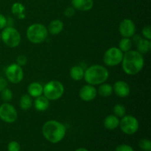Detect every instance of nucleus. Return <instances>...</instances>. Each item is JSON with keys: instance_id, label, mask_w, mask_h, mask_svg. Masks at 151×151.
<instances>
[{"instance_id": "1", "label": "nucleus", "mask_w": 151, "mask_h": 151, "mask_svg": "<svg viewBox=\"0 0 151 151\" xmlns=\"http://www.w3.org/2000/svg\"><path fill=\"white\" fill-rule=\"evenodd\" d=\"M145 65L143 55L137 50H129L124 53L122 60V67L124 72L128 75H135L139 73Z\"/></svg>"}, {"instance_id": "2", "label": "nucleus", "mask_w": 151, "mask_h": 151, "mask_svg": "<svg viewBox=\"0 0 151 151\" xmlns=\"http://www.w3.org/2000/svg\"><path fill=\"white\" fill-rule=\"evenodd\" d=\"M66 128L63 123L59 121L48 120L42 127V134L44 138L50 142L56 144L64 138Z\"/></svg>"}, {"instance_id": "3", "label": "nucleus", "mask_w": 151, "mask_h": 151, "mask_svg": "<svg viewBox=\"0 0 151 151\" xmlns=\"http://www.w3.org/2000/svg\"><path fill=\"white\" fill-rule=\"evenodd\" d=\"M109 77V72L102 65L94 64L87 68L84 72L83 79L87 84L97 86L106 82Z\"/></svg>"}, {"instance_id": "4", "label": "nucleus", "mask_w": 151, "mask_h": 151, "mask_svg": "<svg viewBox=\"0 0 151 151\" xmlns=\"http://www.w3.org/2000/svg\"><path fill=\"white\" fill-rule=\"evenodd\" d=\"M48 34L47 27L42 24H32L27 29V38L35 44L44 42L47 38Z\"/></svg>"}, {"instance_id": "5", "label": "nucleus", "mask_w": 151, "mask_h": 151, "mask_svg": "<svg viewBox=\"0 0 151 151\" xmlns=\"http://www.w3.org/2000/svg\"><path fill=\"white\" fill-rule=\"evenodd\" d=\"M64 86L58 81H51L43 86V94L49 100L55 101L63 96Z\"/></svg>"}, {"instance_id": "6", "label": "nucleus", "mask_w": 151, "mask_h": 151, "mask_svg": "<svg viewBox=\"0 0 151 151\" xmlns=\"http://www.w3.org/2000/svg\"><path fill=\"white\" fill-rule=\"evenodd\" d=\"M21 35L13 27H5L1 33V40L7 47L16 48L21 43Z\"/></svg>"}, {"instance_id": "7", "label": "nucleus", "mask_w": 151, "mask_h": 151, "mask_svg": "<svg viewBox=\"0 0 151 151\" xmlns=\"http://www.w3.org/2000/svg\"><path fill=\"white\" fill-rule=\"evenodd\" d=\"M120 129L124 134L128 135H132L137 132L139 127V121L135 116L132 115H125L122 116V119L119 120Z\"/></svg>"}, {"instance_id": "8", "label": "nucleus", "mask_w": 151, "mask_h": 151, "mask_svg": "<svg viewBox=\"0 0 151 151\" xmlns=\"http://www.w3.org/2000/svg\"><path fill=\"white\" fill-rule=\"evenodd\" d=\"M124 53L118 47L108 49L103 55V62L109 66H115L120 64L123 58Z\"/></svg>"}, {"instance_id": "9", "label": "nucleus", "mask_w": 151, "mask_h": 151, "mask_svg": "<svg viewBox=\"0 0 151 151\" xmlns=\"http://www.w3.org/2000/svg\"><path fill=\"white\" fill-rule=\"evenodd\" d=\"M18 113L16 108L8 103L0 106V119L7 123H13L17 119Z\"/></svg>"}, {"instance_id": "10", "label": "nucleus", "mask_w": 151, "mask_h": 151, "mask_svg": "<svg viewBox=\"0 0 151 151\" xmlns=\"http://www.w3.org/2000/svg\"><path fill=\"white\" fill-rule=\"evenodd\" d=\"M5 75L7 81L13 84H17L22 82L24 78V72L22 66L17 63H12L9 65L5 70Z\"/></svg>"}, {"instance_id": "11", "label": "nucleus", "mask_w": 151, "mask_h": 151, "mask_svg": "<svg viewBox=\"0 0 151 151\" xmlns=\"http://www.w3.org/2000/svg\"><path fill=\"white\" fill-rule=\"evenodd\" d=\"M119 32L123 38H130L136 33L135 23L130 19H125L119 25Z\"/></svg>"}, {"instance_id": "12", "label": "nucleus", "mask_w": 151, "mask_h": 151, "mask_svg": "<svg viewBox=\"0 0 151 151\" xmlns=\"http://www.w3.org/2000/svg\"><path fill=\"white\" fill-rule=\"evenodd\" d=\"M97 88L94 87V86L90 85V84L83 86L79 91L80 98L85 102H89L94 100L97 97Z\"/></svg>"}, {"instance_id": "13", "label": "nucleus", "mask_w": 151, "mask_h": 151, "mask_svg": "<svg viewBox=\"0 0 151 151\" xmlns=\"http://www.w3.org/2000/svg\"><path fill=\"white\" fill-rule=\"evenodd\" d=\"M113 86V92L119 97H128L131 92V88L128 83L123 81H118L114 83Z\"/></svg>"}, {"instance_id": "14", "label": "nucleus", "mask_w": 151, "mask_h": 151, "mask_svg": "<svg viewBox=\"0 0 151 151\" xmlns=\"http://www.w3.org/2000/svg\"><path fill=\"white\" fill-rule=\"evenodd\" d=\"M72 7L81 11H88L94 6L93 0H72Z\"/></svg>"}, {"instance_id": "15", "label": "nucleus", "mask_w": 151, "mask_h": 151, "mask_svg": "<svg viewBox=\"0 0 151 151\" xmlns=\"http://www.w3.org/2000/svg\"><path fill=\"white\" fill-rule=\"evenodd\" d=\"M63 27H64V25H63V22L60 19L52 20L49 24V26L47 27L48 33L51 34L52 35H58L63 31Z\"/></svg>"}, {"instance_id": "16", "label": "nucleus", "mask_w": 151, "mask_h": 151, "mask_svg": "<svg viewBox=\"0 0 151 151\" xmlns=\"http://www.w3.org/2000/svg\"><path fill=\"white\" fill-rule=\"evenodd\" d=\"M34 107L38 111L44 112L48 109L50 106V100L44 95L36 97L34 100Z\"/></svg>"}, {"instance_id": "17", "label": "nucleus", "mask_w": 151, "mask_h": 151, "mask_svg": "<svg viewBox=\"0 0 151 151\" xmlns=\"http://www.w3.org/2000/svg\"><path fill=\"white\" fill-rule=\"evenodd\" d=\"M28 94L31 97H36L43 95V86L38 82H32L27 87Z\"/></svg>"}, {"instance_id": "18", "label": "nucleus", "mask_w": 151, "mask_h": 151, "mask_svg": "<svg viewBox=\"0 0 151 151\" xmlns=\"http://www.w3.org/2000/svg\"><path fill=\"white\" fill-rule=\"evenodd\" d=\"M104 126L106 129L108 130H114L119 125V117L115 116L114 114L108 115L104 119Z\"/></svg>"}, {"instance_id": "19", "label": "nucleus", "mask_w": 151, "mask_h": 151, "mask_svg": "<svg viewBox=\"0 0 151 151\" xmlns=\"http://www.w3.org/2000/svg\"><path fill=\"white\" fill-rule=\"evenodd\" d=\"M85 70L81 66H74L69 70L71 78L75 81H79L83 79Z\"/></svg>"}, {"instance_id": "20", "label": "nucleus", "mask_w": 151, "mask_h": 151, "mask_svg": "<svg viewBox=\"0 0 151 151\" xmlns=\"http://www.w3.org/2000/svg\"><path fill=\"white\" fill-rule=\"evenodd\" d=\"M137 51L141 53L142 55L146 54L150 52L151 49L150 40L145 39V38H141L139 40L137 43Z\"/></svg>"}, {"instance_id": "21", "label": "nucleus", "mask_w": 151, "mask_h": 151, "mask_svg": "<svg viewBox=\"0 0 151 151\" xmlns=\"http://www.w3.org/2000/svg\"><path fill=\"white\" fill-rule=\"evenodd\" d=\"M11 12L13 15L18 19H23L25 18V7L20 2H15L11 7Z\"/></svg>"}, {"instance_id": "22", "label": "nucleus", "mask_w": 151, "mask_h": 151, "mask_svg": "<svg viewBox=\"0 0 151 151\" xmlns=\"http://www.w3.org/2000/svg\"><path fill=\"white\" fill-rule=\"evenodd\" d=\"M98 94L103 97H108L113 94V86L109 83L100 84L97 91Z\"/></svg>"}, {"instance_id": "23", "label": "nucleus", "mask_w": 151, "mask_h": 151, "mask_svg": "<svg viewBox=\"0 0 151 151\" xmlns=\"http://www.w3.org/2000/svg\"><path fill=\"white\" fill-rule=\"evenodd\" d=\"M32 106V97L29 94H24L19 100V106L22 110H28Z\"/></svg>"}, {"instance_id": "24", "label": "nucleus", "mask_w": 151, "mask_h": 151, "mask_svg": "<svg viewBox=\"0 0 151 151\" xmlns=\"http://www.w3.org/2000/svg\"><path fill=\"white\" fill-rule=\"evenodd\" d=\"M133 46V42L130 38H122L119 42V47L118 48L123 53L129 51L131 50Z\"/></svg>"}, {"instance_id": "25", "label": "nucleus", "mask_w": 151, "mask_h": 151, "mask_svg": "<svg viewBox=\"0 0 151 151\" xmlns=\"http://www.w3.org/2000/svg\"><path fill=\"white\" fill-rule=\"evenodd\" d=\"M113 112L115 116L122 118L126 114V109L122 104H116L114 106Z\"/></svg>"}, {"instance_id": "26", "label": "nucleus", "mask_w": 151, "mask_h": 151, "mask_svg": "<svg viewBox=\"0 0 151 151\" xmlns=\"http://www.w3.org/2000/svg\"><path fill=\"white\" fill-rule=\"evenodd\" d=\"M0 93H1V99L5 103H8V102H10L13 99V91L10 89H9V88H5Z\"/></svg>"}, {"instance_id": "27", "label": "nucleus", "mask_w": 151, "mask_h": 151, "mask_svg": "<svg viewBox=\"0 0 151 151\" xmlns=\"http://www.w3.org/2000/svg\"><path fill=\"white\" fill-rule=\"evenodd\" d=\"M139 146L144 151L151 150V142L147 139H142L139 142Z\"/></svg>"}, {"instance_id": "28", "label": "nucleus", "mask_w": 151, "mask_h": 151, "mask_svg": "<svg viewBox=\"0 0 151 151\" xmlns=\"http://www.w3.org/2000/svg\"><path fill=\"white\" fill-rule=\"evenodd\" d=\"M7 150L8 151H20L21 145L18 142L11 141L7 145Z\"/></svg>"}, {"instance_id": "29", "label": "nucleus", "mask_w": 151, "mask_h": 151, "mask_svg": "<svg viewBox=\"0 0 151 151\" xmlns=\"http://www.w3.org/2000/svg\"><path fill=\"white\" fill-rule=\"evenodd\" d=\"M150 25H147L143 27L142 30V34L144 38L147 40L151 39V29Z\"/></svg>"}, {"instance_id": "30", "label": "nucleus", "mask_w": 151, "mask_h": 151, "mask_svg": "<svg viewBox=\"0 0 151 151\" xmlns=\"http://www.w3.org/2000/svg\"><path fill=\"white\" fill-rule=\"evenodd\" d=\"M27 63V58L24 55H20L16 58V63L20 66H23Z\"/></svg>"}, {"instance_id": "31", "label": "nucleus", "mask_w": 151, "mask_h": 151, "mask_svg": "<svg viewBox=\"0 0 151 151\" xmlns=\"http://www.w3.org/2000/svg\"><path fill=\"white\" fill-rule=\"evenodd\" d=\"M115 151H134V150L131 146L124 144L117 146Z\"/></svg>"}, {"instance_id": "32", "label": "nucleus", "mask_w": 151, "mask_h": 151, "mask_svg": "<svg viewBox=\"0 0 151 151\" xmlns=\"http://www.w3.org/2000/svg\"><path fill=\"white\" fill-rule=\"evenodd\" d=\"M7 20L5 16L0 13V29H3L5 27H7Z\"/></svg>"}, {"instance_id": "33", "label": "nucleus", "mask_w": 151, "mask_h": 151, "mask_svg": "<svg viewBox=\"0 0 151 151\" xmlns=\"http://www.w3.org/2000/svg\"><path fill=\"white\" fill-rule=\"evenodd\" d=\"M75 9L73 7H68L64 11V15L66 16V17H72L73 16V15L75 14Z\"/></svg>"}, {"instance_id": "34", "label": "nucleus", "mask_w": 151, "mask_h": 151, "mask_svg": "<svg viewBox=\"0 0 151 151\" xmlns=\"http://www.w3.org/2000/svg\"><path fill=\"white\" fill-rule=\"evenodd\" d=\"M7 81L3 77H0V92L7 88Z\"/></svg>"}, {"instance_id": "35", "label": "nucleus", "mask_w": 151, "mask_h": 151, "mask_svg": "<svg viewBox=\"0 0 151 151\" xmlns=\"http://www.w3.org/2000/svg\"><path fill=\"white\" fill-rule=\"evenodd\" d=\"M75 151H88L86 148H84V147H80V148L77 149Z\"/></svg>"}, {"instance_id": "36", "label": "nucleus", "mask_w": 151, "mask_h": 151, "mask_svg": "<svg viewBox=\"0 0 151 151\" xmlns=\"http://www.w3.org/2000/svg\"><path fill=\"white\" fill-rule=\"evenodd\" d=\"M0 41H1V33H0Z\"/></svg>"}, {"instance_id": "37", "label": "nucleus", "mask_w": 151, "mask_h": 151, "mask_svg": "<svg viewBox=\"0 0 151 151\" xmlns=\"http://www.w3.org/2000/svg\"><path fill=\"white\" fill-rule=\"evenodd\" d=\"M149 151H151V150H149Z\"/></svg>"}]
</instances>
